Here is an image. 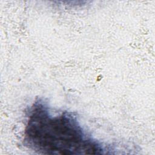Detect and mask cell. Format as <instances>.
<instances>
[{"mask_svg": "<svg viewBox=\"0 0 155 155\" xmlns=\"http://www.w3.org/2000/svg\"><path fill=\"white\" fill-rule=\"evenodd\" d=\"M23 142L28 149L44 154H101L114 150L90 134L73 113H53L41 97L27 111Z\"/></svg>", "mask_w": 155, "mask_h": 155, "instance_id": "6da1fadb", "label": "cell"}]
</instances>
